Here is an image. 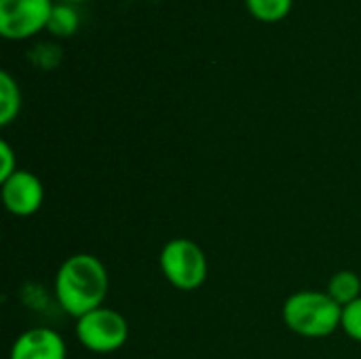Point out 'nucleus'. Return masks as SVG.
Wrapping results in <instances>:
<instances>
[{"label": "nucleus", "instance_id": "14", "mask_svg": "<svg viewBox=\"0 0 361 359\" xmlns=\"http://www.w3.org/2000/svg\"><path fill=\"white\" fill-rule=\"evenodd\" d=\"M61 2H68V4H76V2H87V0H61Z\"/></svg>", "mask_w": 361, "mask_h": 359}, {"label": "nucleus", "instance_id": "2", "mask_svg": "<svg viewBox=\"0 0 361 359\" xmlns=\"http://www.w3.org/2000/svg\"><path fill=\"white\" fill-rule=\"evenodd\" d=\"M283 324L298 336L326 339L341 328L343 307L317 290H300L283 303Z\"/></svg>", "mask_w": 361, "mask_h": 359}, {"label": "nucleus", "instance_id": "8", "mask_svg": "<svg viewBox=\"0 0 361 359\" xmlns=\"http://www.w3.org/2000/svg\"><path fill=\"white\" fill-rule=\"evenodd\" d=\"M21 110V91L17 80L2 70L0 72V125H11Z\"/></svg>", "mask_w": 361, "mask_h": 359}, {"label": "nucleus", "instance_id": "7", "mask_svg": "<svg viewBox=\"0 0 361 359\" xmlns=\"http://www.w3.org/2000/svg\"><path fill=\"white\" fill-rule=\"evenodd\" d=\"M68 349L59 332L51 328L25 330L11 347L8 359H66Z\"/></svg>", "mask_w": 361, "mask_h": 359}, {"label": "nucleus", "instance_id": "3", "mask_svg": "<svg viewBox=\"0 0 361 359\" xmlns=\"http://www.w3.org/2000/svg\"><path fill=\"white\" fill-rule=\"evenodd\" d=\"M161 273L163 277L182 292L199 290L207 279V256L190 239H171L161 250Z\"/></svg>", "mask_w": 361, "mask_h": 359}, {"label": "nucleus", "instance_id": "1", "mask_svg": "<svg viewBox=\"0 0 361 359\" xmlns=\"http://www.w3.org/2000/svg\"><path fill=\"white\" fill-rule=\"evenodd\" d=\"M110 279L102 260L93 254H74L61 262L55 275V296L63 313L74 320L104 307Z\"/></svg>", "mask_w": 361, "mask_h": 359}, {"label": "nucleus", "instance_id": "9", "mask_svg": "<svg viewBox=\"0 0 361 359\" xmlns=\"http://www.w3.org/2000/svg\"><path fill=\"white\" fill-rule=\"evenodd\" d=\"M328 294L341 305L347 307L361 298V279L353 271H338L328 281Z\"/></svg>", "mask_w": 361, "mask_h": 359}, {"label": "nucleus", "instance_id": "5", "mask_svg": "<svg viewBox=\"0 0 361 359\" xmlns=\"http://www.w3.org/2000/svg\"><path fill=\"white\" fill-rule=\"evenodd\" d=\"M51 0H0V34L11 40H23L49 25L53 13Z\"/></svg>", "mask_w": 361, "mask_h": 359}, {"label": "nucleus", "instance_id": "6", "mask_svg": "<svg viewBox=\"0 0 361 359\" xmlns=\"http://www.w3.org/2000/svg\"><path fill=\"white\" fill-rule=\"evenodd\" d=\"M44 188L42 182L25 169H17L11 178L2 180V203L13 216L25 218L42 207Z\"/></svg>", "mask_w": 361, "mask_h": 359}, {"label": "nucleus", "instance_id": "12", "mask_svg": "<svg viewBox=\"0 0 361 359\" xmlns=\"http://www.w3.org/2000/svg\"><path fill=\"white\" fill-rule=\"evenodd\" d=\"M341 328L351 341L361 343V298H357L355 303H351L347 307H343Z\"/></svg>", "mask_w": 361, "mask_h": 359}, {"label": "nucleus", "instance_id": "10", "mask_svg": "<svg viewBox=\"0 0 361 359\" xmlns=\"http://www.w3.org/2000/svg\"><path fill=\"white\" fill-rule=\"evenodd\" d=\"M292 4H294V0H245L247 11L256 19L267 21V23L286 19L292 11Z\"/></svg>", "mask_w": 361, "mask_h": 359}, {"label": "nucleus", "instance_id": "4", "mask_svg": "<svg viewBox=\"0 0 361 359\" xmlns=\"http://www.w3.org/2000/svg\"><path fill=\"white\" fill-rule=\"evenodd\" d=\"M76 339L78 343L93 353H112L118 351L129 339L127 320L108 307H99L76 320Z\"/></svg>", "mask_w": 361, "mask_h": 359}, {"label": "nucleus", "instance_id": "11", "mask_svg": "<svg viewBox=\"0 0 361 359\" xmlns=\"http://www.w3.org/2000/svg\"><path fill=\"white\" fill-rule=\"evenodd\" d=\"M78 23H80V17H78V11L74 8V4L59 2L53 6V13H51L47 28L55 36H72L78 30Z\"/></svg>", "mask_w": 361, "mask_h": 359}, {"label": "nucleus", "instance_id": "13", "mask_svg": "<svg viewBox=\"0 0 361 359\" xmlns=\"http://www.w3.org/2000/svg\"><path fill=\"white\" fill-rule=\"evenodd\" d=\"M17 169H19L17 167V157H15L11 144L2 140L0 142V182L6 180V178H11Z\"/></svg>", "mask_w": 361, "mask_h": 359}]
</instances>
